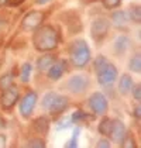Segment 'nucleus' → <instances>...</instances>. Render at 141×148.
Wrapping results in <instances>:
<instances>
[{
  "label": "nucleus",
  "mask_w": 141,
  "mask_h": 148,
  "mask_svg": "<svg viewBox=\"0 0 141 148\" xmlns=\"http://www.w3.org/2000/svg\"><path fill=\"white\" fill-rule=\"evenodd\" d=\"M89 86V79L83 75H73L66 82V89L72 93H83Z\"/></svg>",
  "instance_id": "obj_6"
},
{
  "label": "nucleus",
  "mask_w": 141,
  "mask_h": 148,
  "mask_svg": "<svg viewBox=\"0 0 141 148\" xmlns=\"http://www.w3.org/2000/svg\"><path fill=\"white\" fill-rule=\"evenodd\" d=\"M89 107L96 116H102L107 112V99L102 93L96 92L89 97Z\"/></svg>",
  "instance_id": "obj_5"
},
{
  "label": "nucleus",
  "mask_w": 141,
  "mask_h": 148,
  "mask_svg": "<svg viewBox=\"0 0 141 148\" xmlns=\"http://www.w3.org/2000/svg\"><path fill=\"white\" fill-rule=\"evenodd\" d=\"M120 1L121 0H102V3L105 4V7H107V9H116V7H118Z\"/></svg>",
  "instance_id": "obj_22"
},
{
  "label": "nucleus",
  "mask_w": 141,
  "mask_h": 148,
  "mask_svg": "<svg viewBox=\"0 0 141 148\" xmlns=\"http://www.w3.org/2000/svg\"><path fill=\"white\" fill-rule=\"evenodd\" d=\"M17 99H18V89L16 86H10L3 90V95L0 97V104L3 109H10L16 104Z\"/></svg>",
  "instance_id": "obj_10"
},
{
  "label": "nucleus",
  "mask_w": 141,
  "mask_h": 148,
  "mask_svg": "<svg viewBox=\"0 0 141 148\" xmlns=\"http://www.w3.org/2000/svg\"><path fill=\"white\" fill-rule=\"evenodd\" d=\"M24 0H14V4H20V3H23Z\"/></svg>",
  "instance_id": "obj_30"
},
{
  "label": "nucleus",
  "mask_w": 141,
  "mask_h": 148,
  "mask_svg": "<svg viewBox=\"0 0 141 148\" xmlns=\"http://www.w3.org/2000/svg\"><path fill=\"white\" fill-rule=\"evenodd\" d=\"M37 104V93L35 92H28L18 104V109H20V113L23 117H28L31 116V113L34 112V107Z\"/></svg>",
  "instance_id": "obj_7"
},
{
  "label": "nucleus",
  "mask_w": 141,
  "mask_h": 148,
  "mask_svg": "<svg viewBox=\"0 0 141 148\" xmlns=\"http://www.w3.org/2000/svg\"><path fill=\"white\" fill-rule=\"evenodd\" d=\"M12 82H13V75H4V76H1V79H0V89L4 90V89L10 88L12 86Z\"/></svg>",
  "instance_id": "obj_21"
},
{
  "label": "nucleus",
  "mask_w": 141,
  "mask_h": 148,
  "mask_svg": "<svg viewBox=\"0 0 141 148\" xmlns=\"http://www.w3.org/2000/svg\"><path fill=\"white\" fill-rule=\"evenodd\" d=\"M129 21V17L124 12H114L112 14V23L114 24L116 27H126Z\"/></svg>",
  "instance_id": "obj_15"
},
{
  "label": "nucleus",
  "mask_w": 141,
  "mask_h": 148,
  "mask_svg": "<svg viewBox=\"0 0 141 148\" xmlns=\"http://www.w3.org/2000/svg\"><path fill=\"white\" fill-rule=\"evenodd\" d=\"M54 59L55 58L52 57V55H45V57H41L38 59V62H37V66L38 69L42 72V71H48V68L52 65V62H54Z\"/></svg>",
  "instance_id": "obj_17"
},
{
  "label": "nucleus",
  "mask_w": 141,
  "mask_h": 148,
  "mask_svg": "<svg viewBox=\"0 0 141 148\" xmlns=\"http://www.w3.org/2000/svg\"><path fill=\"white\" fill-rule=\"evenodd\" d=\"M110 130H112V120H110V119L102 120V123L99 124V131H100L103 136H109V134H110Z\"/></svg>",
  "instance_id": "obj_19"
},
{
  "label": "nucleus",
  "mask_w": 141,
  "mask_h": 148,
  "mask_svg": "<svg viewBox=\"0 0 141 148\" xmlns=\"http://www.w3.org/2000/svg\"><path fill=\"white\" fill-rule=\"evenodd\" d=\"M44 1H48V0H37L38 4H44Z\"/></svg>",
  "instance_id": "obj_29"
},
{
  "label": "nucleus",
  "mask_w": 141,
  "mask_h": 148,
  "mask_svg": "<svg viewBox=\"0 0 141 148\" xmlns=\"http://www.w3.org/2000/svg\"><path fill=\"white\" fill-rule=\"evenodd\" d=\"M66 71V62L65 61H54L52 62V65L48 68V78L52 80H58L62 75H64V72Z\"/></svg>",
  "instance_id": "obj_12"
},
{
  "label": "nucleus",
  "mask_w": 141,
  "mask_h": 148,
  "mask_svg": "<svg viewBox=\"0 0 141 148\" xmlns=\"http://www.w3.org/2000/svg\"><path fill=\"white\" fill-rule=\"evenodd\" d=\"M44 20V16L42 13L40 12H30L24 16L23 21H21V27H23L25 31H31V30H35L38 28L41 23Z\"/></svg>",
  "instance_id": "obj_8"
},
{
  "label": "nucleus",
  "mask_w": 141,
  "mask_h": 148,
  "mask_svg": "<svg viewBox=\"0 0 141 148\" xmlns=\"http://www.w3.org/2000/svg\"><path fill=\"white\" fill-rule=\"evenodd\" d=\"M94 69L97 73L99 83L105 88H110L117 79V69L113 64H110L105 57H99L94 62Z\"/></svg>",
  "instance_id": "obj_2"
},
{
  "label": "nucleus",
  "mask_w": 141,
  "mask_h": 148,
  "mask_svg": "<svg viewBox=\"0 0 141 148\" xmlns=\"http://www.w3.org/2000/svg\"><path fill=\"white\" fill-rule=\"evenodd\" d=\"M109 136H112L114 143L123 144L124 140H126V136H127L124 123L120 121V120H112V130H110V134Z\"/></svg>",
  "instance_id": "obj_11"
},
{
  "label": "nucleus",
  "mask_w": 141,
  "mask_h": 148,
  "mask_svg": "<svg viewBox=\"0 0 141 148\" xmlns=\"http://www.w3.org/2000/svg\"><path fill=\"white\" fill-rule=\"evenodd\" d=\"M97 147H110V143H107V141H99L97 143Z\"/></svg>",
  "instance_id": "obj_26"
},
{
  "label": "nucleus",
  "mask_w": 141,
  "mask_h": 148,
  "mask_svg": "<svg viewBox=\"0 0 141 148\" xmlns=\"http://www.w3.org/2000/svg\"><path fill=\"white\" fill-rule=\"evenodd\" d=\"M134 113H136V117H137V119H138V117H140V107H137V109H136V112H134Z\"/></svg>",
  "instance_id": "obj_27"
},
{
  "label": "nucleus",
  "mask_w": 141,
  "mask_h": 148,
  "mask_svg": "<svg viewBox=\"0 0 141 148\" xmlns=\"http://www.w3.org/2000/svg\"><path fill=\"white\" fill-rule=\"evenodd\" d=\"M129 47H130V40L126 35H120L116 40V42H114V51L118 55H123L129 49Z\"/></svg>",
  "instance_id": "obj_13"
},
{
  "label": "nucleus",
  "mask_w": 141,
  "mask_h": 148,
  "mask_svg": "<svg viewBox=\"0 0 141 148\" xmlns=\"http://www.w3.org/2000/svg\"><path fill=\"white\" fill-rule=\"evenodd\" d=\"M33 44H34L35 49L42 51V52H48L52 51L54 48L58 45V33L54 27L51 25H42L35 28L34 37H33Z\"/></svg>",
  "instance_id": "obj_1"
},
{
  "label": "nucleus",
  "mask_w": 141,
  "mask_h": 148,
  "mask_svg": "<svg viewBox=\"0 0 141 148\" xmlns=\"http://www.w3.org/2000/svg\"><path fill=\"white\" fill-rule=\"evenodd\" d=\"M48 127H49V121H48V119H45V117H40V119H37L34 121L35 131H38L41 134H45L47 133Z\"/></svg>",
  "instance_id": "obj_16"
},
{
  "label": "nucleus",
  "mask_w": 141,
  "mask_h": 148,
  "mask_svg": "<svg viewBox=\"0 0 141 148\" xmlns=\"http://www.w3.org/2000/svg\"><path fill=\"white\" fill-rule=\"evenodd\" d=\"M130 69H131V71H134L136 73H140V71H141V59H140V54H138V52L131 58V61H130Z\"/></svg>",
  "instance_id": "obj_18"
},
{
  "label": "nucleus",
  "mask_w": 141,
  "mask_h": 148,
  "mask_svg": "<svg viewBox=\"0 0 141 148\" xmlns=\"http://www.w3.org/2000/svg\"><path fill=\"white\" fill-rule=\"evenodd\" d=\"M131 18L137 23H140V7L138 6H134L131 7Z\"/></svg>",
  "instance_id": "obj_23"
},
{
  "label": "nucleus",
  "mask_w": 141,
  "mask_h": 148,
  "mask_svg": "<svg viewBox=\"0 0 141 148\" xmlns=\"http://www.w3.org/2000/svg\"><path fill=\"white\" fill-rule=\"evenodd\" d=\"M131 89H133V96H134V99L140 102V97H141V95H140V93H141L140 85H136V86L133 85V88H131Z\"/></svg>",
  "instance_id": "obj_24"
},
{
  "label": "nucleus",
  "mask_w": 141,
  "mask_h": 148,
  "mask_svg": "<svg viewBox=\"0 0 141 148\" xmlns=\"http://www.w3.org/2000/svg\"><path fill=\"white\" fill-rule=\"evenodd\" d=\"M131 88H133V79H131V76L127 75V73L123 75L120 78V82H118V90L121 92L123 95H127V93H130Z\"/></svg>",
  "instance_id": "obj_14"
},
{
  "label": "nucleus",
  "mask_w": 141,
  "mask_h": 148,
  "mask_svg": "<svg viewBox=\"0 0 141 148\" xmlns=\"http://www.w3.org/2000/svg\"><path fill=\"white\" fill-rule=\"evenodd\" d=\"M7 1H9V0H0V7H1V6H4Z\"/></svg>",
  "instance_id": "obj_28"
},
{
  "label": "nucleus",
  "mask_w": 141,
  "mask_h": 148,
  "mask_svg": "<svg viewBox=\"0 0 141 148\" xmlns=\"http://www.w3.org/2000/svg\"><path fill=\"white\" fill-rule=\"evenodd\" d=\"M69 55H70L72 64L75 66H78V68H82V66H85L90 61V49H89V45L83 40H76V41H73L70 44Z\"/></svg>",
  "instance_id": "obj_3"
},
{
  "label": "nucleus",
  "mask_w": 141,
  "mask_h": 148,
  "mask_svg": "<svg viewBox=\"0 0 141 148\" xmlns=\"http://www.w3.org/2000/svg\"><path fill=\"white\" fill-rule=\"evenodd\" d=\"M44 145H45L44 141H31L28 144V147H44Z\"/></svg>",
  "instance_id": "obj_25"
},
{
  "label": "nucleus",
  "mask_w": 141,
  "mask_h": 148,
  "mask_svg": "<svg viewBox=\"0 0 141 148\" xmlns=\"http://www.w3.org/2000/svg\"><path fill=\"white\" fill-rule=\"evenodd\" d=\"M42 109L49 113H62L68 107V99L62 95H58L55 92H49L42 99Z\"/></svg>",
  "instance_id": "obj_4"
},
{
  "label": "nucleus",
  "mask_w": 141,
  "mask_h": 148,
  "mask_svg": "<svg viewBox=\"0 0 141 148\" xmlns=\"http://www.w3.org/2000/svg\"><path fill=\"white\" fill-rule=\"evenodd\" d=\"M109 27H110V23L109 20L106 18H96L93 23H92V28H90V34L93 37L94 40H102L107 31H109Z\"/></svg>",
  "instance_id": "obj_9"
},
{
  "label": "nucleus",
  "mask_w": 141,
  "mask_h": 148,
  "mask_svg": "<svg viewBox=\"0 0 141 148\" xmlns=\"http://www.w3.org/2000/svg\"><path fill=\"white\" fill-rule=\"evenodd\" d=\"M30 75H31V65L30 64H24L21 71H20V79H21V82H28Z\"/></svg>",
  "instance_id": "obj_20"
}]
</instances>
